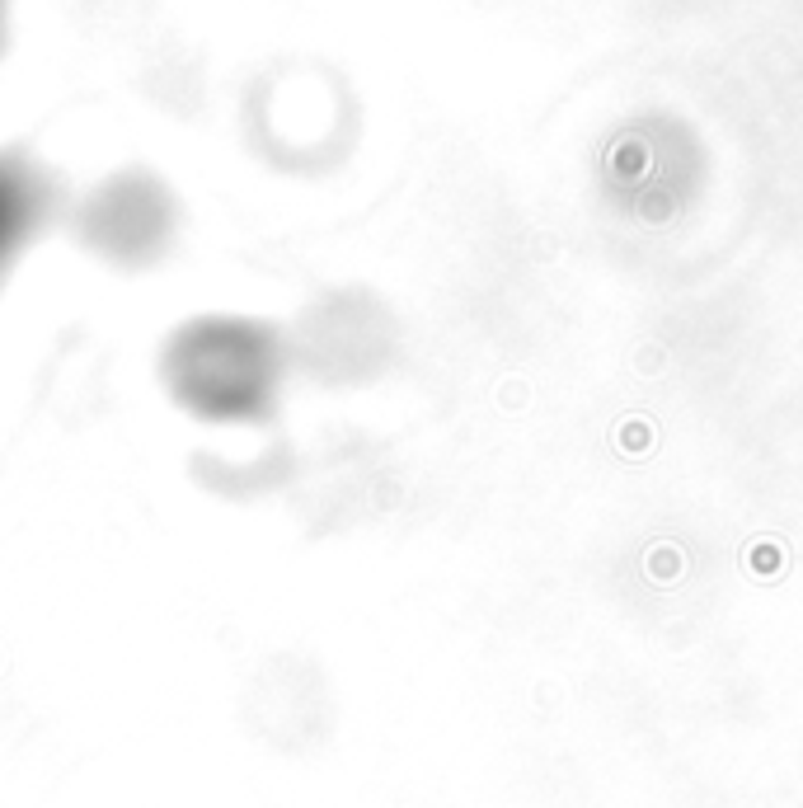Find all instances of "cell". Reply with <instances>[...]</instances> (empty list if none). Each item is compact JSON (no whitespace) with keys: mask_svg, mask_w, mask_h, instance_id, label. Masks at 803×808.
Wrapping results in <instances>:
<instances>
[{"mask_svg":"<svg viewBox=\"0 0 803 808\" xmlns=\"http://www.w3.org/2000/svg\"><path fill=\"white\" fill-rule=\"evenodd\" d=\"M66 231L94 264L146 273L165 264L184 235V202L151 165H118L66 207Z\"/></svg>","mask_w":803,"mask_h":808,"instance_id":"2","label":"cell"},{"mask_svg":"<svg viewBox=\"0 0 803 808\" xmlns=\"http://www.w3.org/2000/svg\"><path fill=\"white\" fill-rule=\"evenodd\" d=\"M292 348L268 320L235 311L188 315L155 353L160 390L179 414L212 428H254L278 414Z\"/></svg>","mask_w":803,"mask_h":808,"instance_id":"1","label":"cell"},{"mask_svg":"<svg viewBox=\"0 0 803 808\" xmlns=\"http://www.w3.org/2000/svg\"><path fill=\"white\" fill-rule=\"evenodd\" d=\"M57 217V184L24 146H0V287Z\"/></svg>","mask_w":803,"mask_h":808,"instance_id":"3","label":"cell"},{"mask_svg":"<svg viewBox=\"0 0 803 808\" xmlns=\"http://www.w3.org/2000/svg\"><path fill=\"white\" fill-rule=\"evenodd\" d=\"M10 47V0H0V57Z\"/></svg>","mask_w":803,"mask_h":808,"instance_id":"4","label":"cell"}]
</instances>
